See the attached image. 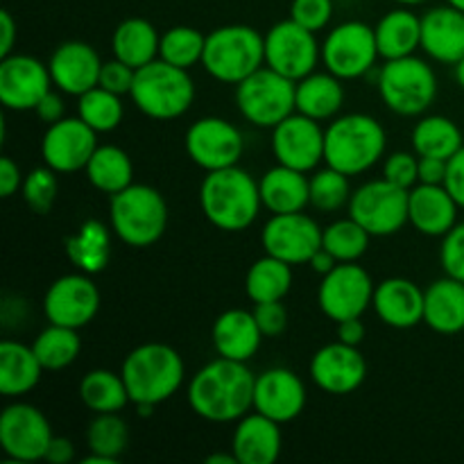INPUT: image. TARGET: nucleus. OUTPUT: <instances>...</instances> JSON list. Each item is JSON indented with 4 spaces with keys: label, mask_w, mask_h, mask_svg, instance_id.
<instances>
[{
    "label": "nucleus",
    "mask_w": 464,
    "mask_h": 464,
    "mask_svg": "<svg viewBox=\"0 0 464 464\" xmlns=\"http://www.w3.org/2000/svg\"><path fill=\"white\" fill-rule=\"evenodd\" d=\"M254 385L247 362L218 356L190 379L188 406L202 420L231 424L254 411Z\"/></svg>",
    "instance_id": "1"
},
{
    "label": "nucleus",
    "mask_w": 464,
    "mask_h": 464,
    "mask_svg": "<svg viewBox=\"0 0 464 464\" xmlns=\"http://www.w3.org/2000/svg\"><path fill=\"white\" fill-rule=\"evenodd\" d=\"M199 207L216 229L227 234L249 229L263 208L258 181L240 166L207 172L199 186Z\"/></svg>",
    "instance_id": "2"
},
{
    "label": "nucleus",
    "mask_w": 464,
    "mask_h": 464,
    "mask_svg": "<svg viewBox=\"0 0 464 464\" xmlns=\"http://www.w3.org/2000/svg\"><path fill=\"white\" fill-rule=\"evenodd\" d=\"M388 136L370 113L335 116L324 130V163L347 177L372 170L385 154Z\"/></svg>",
    "instance_id": "3"
},
{
    "label": "nucleus",
    "mask_w": 464,
    "mask_h": 464,
    "mask_svg": "<svg viewBox=\"0 0 464 464\" xmlns=\"http://www.w3.org/2000/svg\"><path fill=\"white\" fill-rule=\"evenodd\" d=\"M121 374L136 406H159L179 392L186 367L179 353L163 343H145L131 349Z\"/></svg>",
    "instance_id": "4"
},
{
    "label": "nucleus",
    "mask_w": 464,
    "mask_h": 464,
    "mask_svg": "<svg viewBox=\"0 0 464 464\" xmlns=\"http://www.w3.org/2000/svg\"><path fill=\"white\" fill-rule=\"evenodd\" d=\"M130 98L136 109L152 121H175L193 107V77L186 68L154 59L136 71Z\"/></svg>",
    "instance_id": "5"
},
{
    "label": "nucleus",
    "mask_w": 464,
    "mask_h": 464,
    "mask_svg": "<svg viewBox=\"0 0 464 464\" xmlns=\"http://www.w3.org/2000/svg\"><path fill=\"white\" fill-rule=\"evenodd\" d=\"M202 66L213 80L240 84L266 66V34L249 25H222L207 34Z\"/></svg>",
    "instance_id": "6"
},
{
    "label": "nucleus",
    "mask_w": 464,
    "mask_h": 464,
    "mask_svg": "<svg viewBox=\"0 0 464 464\" xmlns=\"http://www.w3.org/2000/svg\"><path fill=\"white\" fill-rule=\"evenodd\" d=\"M111 231L130 247H150L168 227V204L157 188L148 184H131L109 202Z\"/></svg>",
    "instance_id": "7"
},
{
    "label": "nucleus",
    "mask_w": 464,
    "mask_h": 464,
    "mask_svg": "<svg viewBox=\"0 0 464 464\" xmlns=\"http://www.w3.org/2000/svg\"><path fill=\"white\" fill-rule=\"evenodd\" d=\"M379 93L385 107L397 116H421L438 98V75L426 59H390L379 72Z\"/></svg>",
    "instance_id": "8"
},
{
    "label": "nucleus",
    "mask_w": 464,
    "mask_h": 464,
    "mask_svg": "<svg viewBox=\"0 0 464 464\" xmlns=\"http://www.w3.org/2000/svg\"><path fill=\"white\" fill-rule=\"evenodd\" d=\"M295 84L297 82L263 66L245 77L240 84H236V107H238L240 116L252 122L254 127L272 130L290 113L297 111Z\"/></svg>",
    "instance_id": "9"
},
{
    "label": "nucleus",
    "mask_w": 464,
    "mask_h": 464,
    "mask_svg": "<svg viewBox=\"0 0 464 464\" xmlns=\"http://www.w3.org/2000/svg\"><path fill=\"white\" fill-rule=\"evenodd\" d=\"M408 195L411 190L383 179L362 184L352 193L347 208L349 216L374 236H394L408 225Z\"/></svg>",
    "instance_id": "10"
},
{
    "label": "nucleus",
    "mask_w": 464,
    "mask_h": 464,
    "mask_svg": "<svg viewBox=\"0 0 464 464\" xmlns=\"http://www.w3.org/2000/svg\"><path fill=\"white\" fill-rule=\"evenodd\" d=\"M379 57L374 27L362 21L340 23L322 44V63L343 82L367 75Z\"/></svg>",
    "instance_id": "11"
},
{
    "label": "nucleus",
    "mask_w": 464,
    "mask_h": 464,
    "mask_svg": "<svg viewBox=\"0 0 464 464\" xmlns=\"http://www.w3.org/2000/svg\"><path fill=\"white\" fill-rule=\"evenodd\" d=\"M322 59V45L315 32L306 30L293 18L275 23L266 34V66L288 80L299 82L315 72Z\"/></svg>",
    "instance_id": "12"
},
{
    "label": "nucleus",
    "mask_w": 464,
    "mask_h": 464,
    "mask_svg": "<svg viewBox=\"0 0 464 464\" xmlns=\"http://www.w3.org/2000/svg\"><path fill=\"white\" fill-rule=\"evenodd\" d=\"M374 281L358 263H338L329 275L322 276L317 288L320 311L335 324L352 317H362L374 299Z\"/></svg>",
    "instance_id": "13"
},
{
    "label": "nucleus",
    "mask_w": 464,
    "mask_h": 464,
    "mask_svg": "<svg viewBox=\"0 0 464 464\" xmlns=\"http://www.w3.org/2000/svg\"><path fill=\"white\" fill-rule=\"evenodd\" d=\"M53 438L48 417L32 403L16 401L0 415V449L12 462L44 460Z\"/></svg>",
    "instance_id": "14"
},
{
    "label": "nucleus",
    "mask_w": 464,
    "mask_h": 464,
    "mask_svg": "<svg viewBox=\"0 0 464 464\" xmlns=\"http://www.w3.org/2000/svg\"><path fill=\"white\" fill-rule=\"evenodd\" d=\"M184 145L190 161L207 172L238 166L245 152V139L238 127L218 116L195 121L186 131Z\"/></svg>",
    "instance_id": "15"
},
{
    "label": "nucleus",
    "mask_w": 464,
    "mask_h": 464,
    "mask_svg": "<svg viewBox=\"0 0 464 464\" xmlns=\"http://www.w3.org/2000/svg\"><path fill=\"white\" fill-rule=\"evenodd\" d=\"M100 311V290L91 275L72 272L50 284L44 297V315L48 324L71 326L80 331L95 320Z\"/></svg>",
    "instance_id": "16"
},
{
    "label": "nucleus",
    "mask_w": 464,
    "mask_h": 464,
    "mask_svg": "<svg viewBox=\"0 0 464 464\" xmlns=\"http://www.w3.org/2000/svg\"><path fill=\"white\" fill-rule=\"evenodd\" d=\"M322 234L324 229L304 211L279 213L263 227L261 245L266 254L281 258L288 266H304L322 249Z\"/></svg>",
    "instance_id": "17"
},
{
    "label": "nucleus",
    "mask_w": 464,
    "mask_h": 464,
    "mask_svg": "<svg viewBox=\"0 0 464 464\" xmlns=\"http://www.w3.org/2000/svg\"><path fill=\"white\" fill-rule=\"evenodd\" d=\"M272 152L276 163L299 172H313L324 161V130L320 121L295 111L272 127Z\"/></svg>",
    "instance_id": "18"
},
{
    "label": "nucleus",
    "mask_w": 464,
    "mask_h": 464,
    "mask_svg": "<svg viewBox=\"0 0 464 464\" xmlns=\"http://www.w3.org/2000/svg\"><path fill=\"white\" fill-rule=\"evenodd\" d=\"M48 63L30 54L12 53L0 59V102L12 111H34L53 89Z\"/></svg>",
    "instance_id": "19"
},
{
    "label": "nucleus",
    "mask_w": 464,
    "mask_h": 464,
    "mask_svg": "<svg viewBox=\"0 0 464 464\" xmlns=\"http://www.w3.org/2000/svg\"><path fill=\"white\" fill-rule=\"evenodd\" d=\"M98 150V131L86 125L80 116L62 118L48 125L41 140V157L54 172L84 170Z\"/></svg>",
    "instance_id": "20"
},
{
    "label": "nucleus",
    "mask_w": 464,
    "mask_h": 464,
    "mask_svg": "<svg viewBox=\"0 0 464 464\" xmlns=\"http://www.w3.org/2000/svg\"><path fill=\"white\" fill-rule=\"evenodd\" d=\"M367 362L358 347L344 343H331L317 349L311 358V379L322 392L344 397L365 383Z\"/></svg>",
    "instance_id": "21"
},
{
    "label": "nucleus",
    "mask_w": 464,
    "mask_h": 464,
    "mask_svg": "<svg viewBox=\"0 0 464 464\" xmlns=\"http://www.w3.org/2000/svg\"><path fill=\"white\" fill-rule=\"evenodd\" d=\"M306 408V385L285 367L261 372L254 385V411L279 424L297 420Z\"/></svg>",
    "instance_id": "22"
},
{
    "label": "nucleus",
    "mask_w": 464,
    "mask_h": 464,
    "mask_svg": "<svg viewBox=\"0 0 464 464\" xmlns=\"http://www.w3.org/2000/svg\"><path fill=\"white\" fill-rule=\"evenodd\" d=\"M102 63L104 62L95 53L93 45L84 44V41H66L54 48L48 68L54 89L80 98L82 93L100 84Z\"/></svg>",
    "instance_id": "23"
},
{
    "label": "nucleus",
    "mask_w": 464,
    "mask_h": 464,
    "mask_svg": "<svg viewBox=\"0 0 464 464\" xmlns=\"http://www.w3.org/2000/svg\"><path fill=\"white\" fill-rule=\"evenodd\" d=\"M456 199L444 184H417L408 195V222L420 234L442 238L458 225Z\"/></svg>",
    "instance_id": "24"
},
{
    "label": "nucleus",
    "mask_w": 464,
    "mask_h": 464,
    "mask_svg": "<svg viewBox=\"0 0 464 464\" xmlns=\"http://www.w3.org/2000/svg\"><path fill=\"white\" fill-rule=\"evenodd\" d=\"M421 50L449 66L464 59V12L449 3L429 9L421 16Z\"/></svg>",
    "instance_id": "25"
},
{
    "label": "nucleus",
    "mask_w": 464,
    "mask_h": 464,
    "mask_svg": "<svg viewBox=\"0 0 464 464\" xmlns=\"http://www.w3.org/2000/svg\"><path fill=\"white\" fill-rule=\"evenodd\" d=\"M281 447L284 435L279 421L256 411L236 421L231 451L238 464H275L281 456Z\"/></svg>",
    "instance_id": "26"
},
{
    "label": "nucleus",
    "mask_w": 464,
    "mask_h": 464,
    "mask_svg": "<svg viewBox=\"0 0 464 464\" xmlns=\"http://www.w3.org/2000/svg\"><path fill=\"white\" fill-rule=\"evenodd\" d=\"M372 308L392 329H412L424 322V290L411 279L390 276L374 288Z\"/></svg>",
    "instance_id": "27"
},
{
    "label": "nucleus",
    "mask_w": 464,
    "mask_h": 464,
    "mask_svg": "<svg viewBox=\"0 0 464 464\" xmlns=\"http://www.w3.org/2000/svg\"><path fill=\"white\" fill-rule=\"evenodd\" d=\"M211 338L218 356L229 358V361L249 362L258 353L266 335L258 329L254 311L229 308L222 315H218Z\"/></svg>",
    "instance_id": "28"
},
{
    "label": "nucleus",
    "mask_w": 464,
    "mask_h": 464,
    "mask_svg": "<svg viewBox=\"0 0 464 464\" xmlns=\"http://www.w3.org/2000/svg\"><path fill=\"white\" fill-rule=\"evenodd\" d=\"M258 190H261L263 207L272 216L299 213L311 204V181H308L306 172L281 166V163L263 172V177L258 179Z\"/></svg>",
    "instance_id": "29"
},
{
    "label": "nucleus",
    "mask_w": 464,
    "mask_h": 464,
    "mask_svg": "<svg viewBox=\"0 0 464 464\" xmlns=\"http://www.w3.org/2000/svg\"><path fill=\"white\" fill-rule=\"evenodd\" d=\"M424 324L442 335L462 334L464 281L444 276L424 290Z\"/></svg>",
    "instance_id": "30"
},
{
    "label": "nucleus",
    "mask_w": 464,
    "mask_h": 464,
    "mask_svg": "<svg viewBox=\"0 0 464 464\" xmlns=\"http://www.w3.org/2000/svg\"><path fill=\"white\" fill-rule=\"evenodd\" d=\"M44 365L36 358L32 344L3 340L0 343V394L9 399L25 397L39 385Z\"/></svg>",
    "instance_id": "31"
},
{
    "label": "nucleus",
    "mask_w": 464,
    "mask_h": 464,
    "mask_svg": "<svg viewBox=\"0 0 464 464\" xmlns=\"http://www.w3.org/2000/svg\"><path fill=\"white\" fill-rule=\"evenodd\" d=\"M297 111L313 121H334L344 104V86L334 72H311L295 84Z\"/></svg>",
    "instance_id": "32"
},
{
    "label": "nucleus",
    "mask_w": 464,
    "mask_h": 464,
    "mask_svg": "<svg viewBox=\"0 0 464 464\" xmlns=\"http://www.w3.org/2000/svg\"><path fill=\"white\" fill-rule=\"evenodd\" d=\"M374 34L379 54L385 62L411 57L417 48H421V16H417L411 7L399 5L376 23Z\"/></svg>",
    "instance_id": "33"
},
{
    "label": "nucleus",
    "mask_w": 464,
    "mask_h": 464,
    "mask_svg": "<svg viewBox=\"0 0 464 464\" xmlns=\"http://www.w3.org/2000/svg\"><path fill=\"white\" fill-rule=\"evenodd\" d=\"M66 256L84 275H100L111 261V231L104 222L86 220L66 240Z\"/></svg>",
    "instance_id": "34"
},
{
    "label": "nucleus",
    "mask_w": 464,
    "mask_h": 464,
    "mask_svg": "<svg viewBox=\"0 0 464 464\" xmlns=\"http://www.w3.org/2000/svg\"><path fill=\"white\" fill-rule=\"evenodd\" d=\"M159 45H161V34L157 32V27L139 16L125 18L111 36L113 57L136 71L159 59Z\"/></svg>",
    "instance_id": "35"
},
{
    "label": "nucleus",
    "mask_w": 464,
    "mask_h": 464,
    "mask_svg": "<svg viewBox=\"0 0 464 464\" xmlns=\"http://www.w3.org/2000/svg\"><path fill=\"white\" fill-rule=\"evenodd\" d=\"M84 172L91 186H95L100 193H107L109 198L134 184V163L118 145H98Z\"/></svg>",
    "instance_id": "36"
},
{
    "label": "nucleus",
    "mask_w": 464,
    "mask_h": 464,
    "mask_svg": "<svg viewBox=\"0 0 464 464\" xmlns=\"http://www.w3.org/2000/svg\"><path fill=\"white\" fill-rule=\"evenodd\" d=\"M293 288V266L266 254L252 263L245 276V293L249 302H281Z\"/></svg>",
    "instance_id": "37"
},
{
    "label": "nucleus",
    "mask_w": 464,
    "mask_h": 464,
    "mask_svg": "<svg viewBox=\"0 0 464 464\" xmlns=\"http://www.w3.org/2000/svg\"><path fill=\"white\" fill-rule=\"evenodd\" d=\"M464 145L462 131L451 118L447 116H424L412 130V150L417 157L449 159Z\"/></svg>",
    "instance_id": "38"
},
{
    "label": "nucleus",
    "mask_w": 464,
    "mask_h": 464,
    "mask_svg": "<svg viewBox=\"0 0 464 464\" xmlns=\"http://www.w3.org/2000/svg\"><path fill=\"white\" fill-rule=\"evenodd\" d=\"M80 399L93 415L121 412L131 401L121 372L93 370L80 381Z\"/></svg>",
    "instance_id": "39"
},
{
    "label": "nucleus",
    "mask_w": 464,
    "mask_h": 464,
    "mask_svg": "<svg viewBox=\"0 0 464 464\" xmlns=\"http://www.w3.org/2000/svg\"><path fill=\"white\" fill-rule=\"evenodd\" d=\"M32 349H34L36 358H39L45 372H59L66 370L68 365L77 361L82 352V340L77 335V329L48 324L36 335Z\"/></svg>",
    "instance_id": "40"
},
{
    "label": "nucleus",
    "mask_w": 464,
    "mask_h": 464,
    "mask_svg": "<svg viewBox=\"0 0 464 464\" xmlns=\"http://www.w3.org/2000/svg\"><path fill=\"white\" fill-rule=\"evenodd\" d=\"M130 447V426L122 420L121 412H102L91 420L86 426V449L89 453L109 458L118 462Z\"/></svg>",
    "instance_id": "41"
},
{
    "label": "nucleus",
    "mask_w": 464,
    "mask_h": 464,
    "mask_svg": "<svg viewBox=\"0 0 464 464\" xmlns=\"http://www.w3.org/2000/svg\"><path fill=\"white\" fill-rule=\"evenodd\" d=\"M80 102H77V116L93 127L98 134L104 131H113L122 122L125 116V104H122V95L111 93V91L95 86V89L82 93Z\"/></svg>",
    "instance_id": "42"
},
{
    "label": "nucleus",
    "mask_w": 464,
    "mask_h": 464,
    "mask_svg": "<svg viewBox=\"0 0 464 464\" xmlns=\"http://www.w3.org/2000/svg\"><path fill=\"white\" fill-rule=\"evenodd\" d=\"M207 36L190 25H175L161 34L159 45V59L190 71L193 66L202 63Z\"/></svg>",
    "instance_id": "43"
},
{
    "label": "nucleus",
    "mask_w": 464,
    "mask_h": 464,
    "mask_svg": "<svg viewBox=\"0 0 464 464\" xmlns=\"http://www.w3.org/2000/svg\"><path fill=\"white\" fill-rule=\"evenodd\" d=\"M370 238L367 229H362L352 216L344 220L331 222L322 234V247L335 256L338 263H356L362 254L370 247Z\"/></svg>",
    "instance_id": "44"
},
{
    "label": "nucleus",
    "mask_w": 464,
    "mask_h": 464,
    "mask_svg": "<svg viewBox=\"0 0 464 464\" xmlns=\"http://www.w3.org/2000/svg\"><path fill=\"white\" fill-rule=\"evenodd\" d=\"M311 207L322 213H335L347 207L352 199L349 177L335 168L326 166L313 172L311 179Z\"/></svg>",
    "instance_id": "45"
},
{
    "label": "nucleus",
    "mask_w": 464,
    "mask_h": 464,
    "mask_svg": "<svg viewBox=\"0 0 464 464\" xmlns=\"http://www.w3.org/2000/svg\"><path fill=\"white\" fill-rule=\"evenodd\" d=\"M21 193L27 208L39 213V216H44V213H48L50 208L54 207V202H57V172L48 166L34 168V170H32L30 175H25V179H23Z\"/></svg>",
    "instance_id": "46"
},
{
    "label": "nucleus",
    "mask_w": 464,
    "mask_h": 464,
    "mask_svg": "<svg viewBox=\"0 0 464 464\" xmlns=\"http://www.w3.org/2000/svg\"><path fill=\"white\" fill-rule=\"evenodd\" d=\"M290 18L317 34L334 18V0H293L290 3Z\"/></svg>",
    "instance_id": "47"
},
{
    "label": "nucleus",
    "mask_w": 464,
    "mask_h": 464,
    "mask_svg": "<svg viewBox=\"0 0 464 464\" xmlns=\"http://www.w3.org/2000/svg\"><path fill=\"white\" fill-rule=\"evenodd\" d=\"M440 263L444 275L464 281V222H458L447 236H442Z\"/></svg>",
    "instance_id": "48"
},
{
    "label": "nucleus",
    "mask_w": 464,
    "mask_h": 464,
    "mask_svg": "<svg viewBox=\"0 0 464 464\" xmlns=\"http://www.w3.org/2000/svg\"><path fill=\"white\" fill-rule=\"evenodd\" d=\"M383 177L401 188L411 190L420 184V157L412 152H394L385 159Z\"/></svg>",
    "instance_id": "49"
},
{
    "label": "nucleus",
    "mask_w": 464,
    "mask_h": 464,
    "mask_svg": "<svg viewBox=\"0 0 464 464\" xmlns=\"http://www.w3.org/2000/svg\"><path fill=\"white\" fill-rule=\"evenodd\" d=\"M136 68L127 66L125 62H121L118 57L109 59L102 63V71H100V84L102 89L111 91L118 95H130L131 84H134Z\"/></svg>",
    "instance_id": "50"
},
{
    "label": "nucleus",
    "mask_w": 464,
    "mask_h": 464,
    "mask_svg": "<svg viewBox=\"0 0 464 464\" xmlns=\"http://www.w3.org/2000/svg\"><path fill=\"white\" fill-rule=\"evenodd\" d=\"M254 317L266 338H276L288 326V311L281 302H263L254 304Z\"/></svg>",
    "instance_id": "51"
},
{
    "label": "nucleus",
    "mask_w": 464,
    "mask_h": 464,
    "mask_svg": "<svg viewBox=\"0 0 464 464\" xmlns=\"http://www.w3.org/2000/svg\"><path fill=\"white\" fill-rule=\"evenodd\" d=\"M444 186H447L451 198L458 202V207L464 208V145L449 159Z\"/></svg>",
    "instance_id": "52"
},
{
    "label": "nucleus",
    "mask_w": 464,
    "mask_h": 464,
    "mask_svg": "<svg viewBox=\"0 0 464 464\" xmlns=\"http://www.w3.org/2000/svg\"><path fill=\"white\" fill-rule=\"evenodd\" d=\"M23 179H25V177H23L21 168H18V163L14 161V159H0V195H3V198H12L16 190H21Z\"/></svg>",
    "instance_id": "53"
},
{
    "label": "nucleus",
    "mask_w": 464,
    "mask_h": 464,
    "mask_svg": "<svg viewBox=\"0 0 464 464\" xmlns=\"http://www.w3.org/2000/svg\"><path fill=\"white\" fill-rule=\"evenodd\" d=\"M36 116L45 122V125H54L57 121L66 118V107H63V98L57 91L50 89L48 93L41 98V102L36 104Z\"/></svg>",
    "instance_id": "54"
},
{
    "label": "nucleus",
    "mask_w": 464,
    "mask_h": 464,
    "mask_svg": "<svg viewBox=\"0 0 464 464\" xmlns=\"http://www.w3.org/2000/svg\"><path fill=\"white\" fill-rule=\"evenodd\" d=\"M447 163L444 159L420 157V184H444Z\"/></svg>",
    "instance_id": "55"
},
{
    "label": "nucleus",
    "mask_w": 464,
    "mask_h": 464,
    "mask_svg": "<svg viewBox=\"0 0 464 464\" xmlns=\"http://www.w3.org/2000/svg\"><path fill=\"white\" fill-rule=\"evenodd\" d=\"M72 458H75V447H72V442L68 438H57L54 435L53 442H50L48 451H45V462L50 464H68L72 462Z\"/></svg>",
    "instance_id": "56"
},
{
    "label": "nucleus",
    "mask_w": 464,
    "mask_h": 464,
    "mask_svg": "<svg viewBox=\"0 0 464 464\" xmlns=\"http://www.w3.org/2000/svg\"><path fill=\"white\" fill-rule=\"evenodd\" d=\"M338 340L344 344H352V347H358L365 340V324L361 322V317L338 322Z\"/></svg>",
    "instance_id": "57"
},
{
    "label": "nucleus",
    "mask_w": 464,
    "mask_h": 464,
    "mask_svg": "<svg viewBox=\"0 0 464 464\" xmlns=\"http://www.w3.org/2000/svg\"><path fill=\"white\" fill-rule=\"evenodd\" d=\"M0 32H3V41H0V59H3L12 54L14 44H16V23L7 9L0 12Z\"/></svg>",
    "instance_id": "58"
},
{
    "label": "nucleus",
    "mask_w": 464,
    "mask_h": 464,
    "mask_svg": "<svg viewBox=\"0 0 464 464\" xmlns=\"http://www.w3.org/2000/svg\"><path fill=\"white\" fill-rule=\"evenodd\" d=\"M335 266H338V261H335V256H331V254L326 252L324 247L317 249L315 256L311 258V267L317 272V275H322V276L329 275V272L334 270Z\"/></svg>",
    "instance_id": "59"
},
{
    "label": "nucleus",
    "mask_w": 464,
    "mask_h": 464,
    "mask_svg": "<svg viewBox=\"0 0 464 464\" xmlns=\"http://www.w3.org/2000/svg\"><path fill=\"white\" fill-rule=\"evenodd\" d=\"M207 464H238V460H236L234 451H231V453H213V456L207 458Z\"/></svg>",
    "instance_id": "60"
},
{
    "label": "nucleus",
    "mask_w": 464,
    "mask_h": 464,
    "mask_svg": "<svg viewBox=\"0 0 464 464\" xmlns=\"http://www.w3.org/2000/svg\"><path fill=\"white\" fill-rule=\"evenodd\" d=\"M453 68H456V82L460 84V89L464 91V59H460V62H458Z\"/></svg>",
    "instance_id": "61"
},
{
    "label": "nucleus",
    "mask_w": 464,
    "mask_h": 464,
    "mask_svg": "<svg viewBox=\"0 0 464 464\" xmlns=\"http://www.w3.org/2000/svg\"><path fill=\"white\" fill-rule=\"evenodd\" d=\"M392 3L401 5V7H417V5L430 3V0H392Z\"/></svg>",
    "instance_id": "62"
},
{
    "label": "nucleus",
    "mask_w": 464,
    "mask_h": 464,
    "mask_svg": "<svg viewBox=\"0 0 464 464\" xmlns=\"http://www.w3.org/2000/svg\"><path fill=\"white\" fill-rule=\"evenodd\" d=\"M449 5H451V7H456V9H460V12H464V0H447Z\"/></svg>",
    "instance_id": "63"
}]
</instances>
